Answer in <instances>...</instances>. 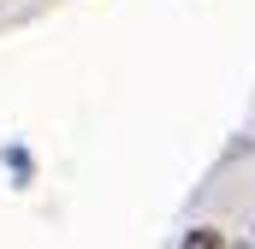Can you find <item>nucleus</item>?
Wrapping results in <instances>:
<instances>
[{"label": "nucleus", "mask_w": 255, "mask_h": 249, "mask_svg": "<svg viewBox=\"0 0 255 249\" xmlns=\"http://www.w3.org/2000/svg\"><path fill=\"white\" fill-rule=\"evenodd\" d=\"M6 172H12V184H30L36 178V160H30L24 142H6Z\"/></svg>", "instance_id": "obj_1"}, {"label": "nucleus", "mask_w": 255, "mask_h": 249, "mask_svg": "<svg viewBox=\"0 0 255 249\" xmlns=\"http://www.w3.org/2000/svg\"><path fill=\"white\" fill-rule=\"evenodd\" d=\"M178 244H184V249H220V244H226V238H220L214 226H190V232H184Z\"/></svg>", "instance_id": "obj_2"}]
</instances>
